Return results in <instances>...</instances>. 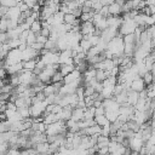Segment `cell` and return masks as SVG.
Returning a JSON list of instances; mask_svg holds the SVG:
<instances>
[{"label":"cell","mask_w":155,"mask_h":155,"mask_svg":"<svg viewBox=\"0 0 155 155\" xmlns=\"http://www.w3.org/2000/svg\"><path fill=\"white\" fill-rule=\"evenodd\" d=\"M124 48H125V44H124V38L122 35L117 34L116 36H114L108 44H107V51L111 53L113 58L114 57H120L124 54Z\"/></svg>","instance_id":"1"},{"label":"cell","mask_w":155,"mask_h":155,"mask_svg":"<svg viewBox=\"0 0 155 155\" xmlns=\"http://www.w3.org/2000/svg\"><path fill=\"white\" fill-rule=\"evenodd\" d=\"M137 27H138V24L136 23L134 18H122V22L119 27V34L124 36L126 34L134 33Z\"/></svg>","instance_id":"2"},{"label":"cell","mask_w":155,"mask_h":155,"mask_svg":"<svg viewBox=\"0 0 155 155\" xmlns=\"http://www.w3.org/2000/svg\"><path fill=\"white\" fill-rule=\"evenodd\" d=\"M143 145H144V140L142 138V133L140 131H136L133 136L128 138V148L132 150V153H139Z\"/></svg>","instance_id":"3"},{"label":"cell","mask_w":155,"mask_h":155,"mask_svg":"<svg viewBox=\"0 0 155 155\" xmlns=\"http://www.w3.org/2000/svg\"><path fill=\"white\" fill-rule=\"evenodd\" d=\"M18 62H22V51L17 47V48H11L5 59H4V63L5 65L4 67H7V65H11V64H15V63H18Z\"/></svg>","instance_id":"4"},{"label":"cell","mask_w":155,"mask_h":155,"mask_svg":"<svg viewBox=\"0 0 155 155\" xmlns=\"http://www.w3.org/2000/svg\"><path fill=\"white\" fill-rule=\"evenodd\" d=\"M47 101L44 99V101H40V102H34L31 103V105L29 107L30 108V116L31 117H39V116H42L45 114V110H46V107H47Z\"/></svg>","instance_id":"5"},{"label":"cell","mask_w":155,"mask_h":155,"mask_svg":"<svg viewBox=\"0 0 155 155\" xmlns=\"http://www.w3.org/2000/svg\"><path fill=\"white\" fill-rule=\"evenodd\" d=\"M36 78V75L33 73V70H27L23 69L21 73H18V79H19V84L25 85V86H31L34 79Z\"/></svg>","instance_id":"6"},{"label":"cell","mask_w":155,"mask_h":155,"mask_svg":"<svg viewBox=\"0 0 155 155\" xmlns=\"http://www.w3.org/2000/svg\"><path fill=\"white\" fill-rule=\"evenodd\" d=\"M40 59L47 65V64H56L59 61V52L58 51H50L47 50L44 54L40 56Z\"/></svg>","instance_id":"7"},{"label":"cell","mask_w":155,"mask_h":155,"mask_svg":"<svg viewBox=\"0 0 155 155\" xmlns=\"http://www.w3.org/2000/svg\"><path fill=\"white\" fill-rule=\"evenodd\" d=\"M40 57V52L33 48L31 46H27L24 50H22V61H29V59H35Z\"/></svg>","instance_id":"8"},{"label":"cell","mask_w":155,"mask_h":155,"mask_svg":"<svg viewBox=\"0 0 155 155\" xmlns=\"http://www.w3.org/2000/svg\"><path fill=\"white\" fill-rule=\"evenodd\" d=\"M80 33L82 35H91L96 33V27L92 21H86L80 23Z\"/></svg>","instance_id":"9"},{"label":"cell","mask_w":155,"mask_h":155,"mask_svg":"<svg viewBox=\"0 0 155 155\" xmlns=\"http://www.w3.org/2000/svg\"><path fill=\"white\" fill-rule=\"evenodd\" d=\"M145 86H147V85H145V82H144V80H143L142 76H137V78L133 79V80L131 81V84H130V88L133 90V91H137V92H140V91L145 90V88H147Z\"/></svg>","instance_id":"10"},{"label":"cell","mask_w":155,"mask_h":155,"mask_svg":"<svg viewBox=\"0 0 155 155\" xmlns=\"http://www.w3.org/2000/svg\"><path fill=\"white\" fill-rule=\"evenodd\" d=\"M21 10H19V7L16 5V6H12V7H8V10H7V12H6V17L8 18V19H11V21H15V22H18V19H19V17H21Z\"/></svg>","instance_id":"11"},{"label":"cell","mask_w":155,"mask_h":155,"mask_svg":"<svg viewBox=\"0 0 155 155\" xmlns=\"http://www.w3.org/2000/svg\"><path fill=\"white\" fill-rule=\"evenodd\" d=\"M80 78H82V73L79 71L78 69H74L73 71H70L69 74H67V75L63 78V84H70V82H73V81H75V80H78V79H80Z\"/></svg>","instance_id":"12"},{"label":"cell","mask_w":155,"mask_h":155,"mask_svg":"<svg viewBox=\"0 0 155 155\" xmlns=\"http://www.w3.org/2000/svg\"><path fill=\"white\" fill-rule=\"evenodd\" d=\"M5 69L7 71V75L18 74L23 70V61L18 62V63H15V64H11V65H7V67H5Z\"/></svg>","instance_id":"13"},{"label":"cell","mask_w":155,"mask_h":155,"mask_svg":"<svg viewBox=\"0 0 155 155\" xmlns=\"http://www.w3.org/2000/svg\"><path fill=\"white\" fill-rule=\"evenodd\" d=\"M138 99H139V92H137V91H133V90H127V104H130V105H132V107H134L136 105V103L138 102Z\"/></svg>","instance_id":"14"},{"label":"cell","mask_w":155,"mask_h":155,"mask_svg":"<svg viewBox=\"0 0 155 155\" xmlns=\"http://www.w3.org/2000/svg\"><path fill=\"white\" fill-rule=\"evenodd\" d=\"M108 7H109V13L111 16H120L122 13V6L120 4H117L116 1L108 5Z\"/></svg>","instance_id":"15"},{"label":"cell","mask_w":155,"mask_h":155,"mask_svg":"<svg viewBox=\"0 0 155 155\" xmlns=\"http://www.w3.org/2000/svg\"><path fill=\"white\" fill-rule=\"evenodd\" d=\"M84 114H85V108H81V107H75V108H73L71 119H73V120H75V121L84 120Z\"/></svg>","instance_id":"16"},{"label":"cell","mask_w":155,"mask_h":155,"mask_svg":"<svg viewBox=\"0 0 155 155\" xmlns=\"http://www.w3.org/2000/svg\"><path fill=\"white\" fill-rule=\"evenodd\" d=\"M93 24H94V27H96V29L97 30H99L101 33L103 31V30H105L108 27H109V24H108V19H107V17H102V18H99L98 21H96V22H93Z\"/></svg>","instance_id":"17"},{"label":"cell","mask_w":155,"mask_h":155,"mask_svg":"<svg viewBox=\"0 0 155 155\" xmlns=\"http://www.w3.org/2000/svg\"><path fill=\"white\" fill-rule=\"evenodd\" d=\"M34 148L36 149L38 153H41V154H47V153H50V143H48L47 140L35 144Z\"/></svg>","instance_id":"18"},{"label":"cell","mask_w":155,"mask_h":155,"mask_svg":"<svg viewBox=\"0 0 155 155\" xmlns=\"http://www.w3.org/2000/svg\"><path fill=\"white\" fill-rule=\"evenodd\" d=\"M75 69V64H73V63H67V64H61L59 65V71L63 74V76H65L67 74H69L70 71H73Z\"/></svg>","instance_id":"19"},{"label":"cell","mask_w":155,"mask_h":155,"mask_svg":"<svg viewBox=\"0 0 155 155\" xmlns=\"http://www.w3.org/2000/svg\"><path fill=\"white\" fill-rule=\"evenodd\" d=\"M93 120H94V122H96L97 125H99V126H104V125L110 124V121L107 119L105 114H102V115H94Z\"/></svg>","instance_id":"20"},{"label":"cell","mask_w":155,"mask_h":155,"mask_svg":"<svg viewBox=\"0 0 155 155\" xmlns=\"http://www.w3.org/2000/svg\"><path fill=\"white\" fill-rule=\"evenodd\" d=\"M42 29V23H41V19H35L31 24H30V30L34 31L35 34H40Z\"/></svg>","instance_id":"21"},{"label":"cell","mask_w":155,"mask_h":155,"mask_svg":"<svg viewBox=\"0 0 155 155\" xmlns=\"http://www.w3.org/2000/svg\"><path fill=\"white\" fill-rule=\"evenodd\" d=\"M115 101L119 103V104H125L127 102V90H124L121 91L120 93L115 94Z\"/></svg>","instance_id":"22"},{"label":"cell","mask_w":155,"mask_h":155,"mask_svg":"<svg viewBox=\"0 0 155 155\" xmlns=\"http://www.w3.org/2000/svg\"><path fill=\"white\" fill-rule=\"evenodd\" d=\"M80 46L82 47V50L87 53V51L91 48V46H92V44L90 42V40H88V38L87 36H85V35H82V39L80 40Z\"/></svg>","instance_id":"23"},{"label":"cell","mask_w":155,"mask_h":155,"mask_svg":"<svg viewBox=\"0 0 155 155\" xmlns=\"http://www.w3.org/2000/svg\"><path fill=\"white\" fill-rule=\"evenodd\" d=\"M35 67H36V58L35 59H29V61H23V69L34 70Z\"/></svg>","instance_id":"24"},{"label":"cell","mask_w":155,"mask_h":155,"mask_svg":"<svg viewBox=\"0 0 155 155\" xmlns=\"http://www.w3.org/2000/svg\"><path fill=\"white\" fill-rule=\"evenodd\" d=\"M102 52H104V51H102L101 48H99V46L98 45H96V46H91V48L87 51V57H92V56H97V54H101Z\"/></svg>","instance_id":"25"},{"label":"cell","mask_w":155,"mask_h":155,"mask_svg":"<svg viewBox=\"0 0 155 155\" xmlns=\"http://www.w3.org/2000/svg\"><path fill=\"white\" fill-rule=\"evenodd\" d=\"M18 113L21 114V116L23 119H27V117H30V108L29 107H23V108H19L17 109Z\"/></svg>","instance_id":"26"},{"label":"cell","mask_w":155,"mask_h":155,"mask_svg":"<svg viewBox=\"0 0 155 155\" xmlns=\"http://www.w3.org/2000/svg\"><path fill=\"white\" fill-rule=\"evenodd\" d=\"M36 41V34L34 33V31H31V30H29V33H28V36H27V39H25V42H27V45L28 46H30L33 42H35Z\"/></svg>","instance_id":"27"},{"label":"cell","mask_w":155,"mask_h":155,"mask_svg":"<svg viewBox=\"0 0 155 155\" xmlns=\"http://www.w3.org/2000/svg\"><path fill=\"white\" fill-rule=\"evenodd\" d=\"M63 74L59 71V70H57L53 75H52V78H51V82H63Z\"/></svg>","instance_id":"28"},{"label":"cell","mask_w":155,"mask_h":155,"mask_svg":"<svg viewBox=\"0 0 155 155\" xmlns=\"http://www.w3.org/2000/svg\"><path fill=\"white\" fill-rule=\"evenodd\" d=\"M143 80H144V82H145V85L148 86V85H150V84H153V79H154V75H153V73L149 70V71H147L143 76Z\"/></svg>","instance_id":"29"},{"label":"cell","mask_w":155,"mask_h":155,"mask_svg":"<svg viewBox=\"0 0 155 155\" xmlns=\"http://www.w3.org/2000/svg\"><path fill=\"white\" fill-rule=\"evenodd\" d=\"M17 0H0V5L2 6H6V7H12V6H16L17 5Z\"/></svg>","instance_id":"30"},{"label":"cell","mask_w":155,"mask_h":155,"mask_svg":"<svg viewBox=\"0 0 155 155\" xmlns=\"http://www.w3.org/2000/svg\"><path fill=\"white\" fill-rule=\"evenodd\" d=\"M98 12H99L103 17H108V16L110 15V13H109V7H108V5H103Z\"/></svg>","instance_id":"31"},{"label":"cell","mask_w":155,"mask_h":155,"mask_svg":"<svg viewBox=\"0 0 155 155\" xmlns=\"http://www.w3.org/2000/svg\"><path fill=\"white\" fill-rule=\"evenodd\" d=\"M47 36H45V35H42V34H36V41L38 42H40V44H44L45 45V42L47 41Z\"/></svg>","instance_id":"32"},{"label":"cell","mask_w":155,"mask_h":155,"mask_svg":"<svg viewBox=\"0 0 155 155\" xmlns=\"http://www.w3.org/2000/svg\"><path fill=\"white\" fill-rule=\"evenodd\" d=\"M102 114H105V108L103 107V104L96 107V115H102Z\"/></svg>","instance_id":"33"},{"label":"cell","mask_w":155,"mask_h":155,"mask_svg":"<svg viewBox=\"0 0 155 155\" xmlns=\"http://www.w3.org/2000/svg\"><path fill=\"white\" fill-rule=\"evenodd\" d=\"M50 33H51V27L50 28H42L41 29V31H40V34H42V35H45V36H50Z\"/></svg>","instance_id":"34"},{"label":"cell","mask_w":155,"mask_h":155,"mask_svg":"<svg viewBox=\"0 0 155 155\" xmlns=\"http://www.w3.org/2000/svg\"><path fill=\"white\" fill-rule=\"evenodd\" d=\"M23 1H24V2L30 7V8H31L33 6H35L36 4H39V2H38V0H23Z\"/></svg>","instance_id":"35"},{"label":"cell","mask_w":155,"mask_h":155,"mask_svg":"<svg viewBox=\"0 0 155 155\" xmlns=\"http://www.w3.org/2000/svg\"><path fill=\"white\" fill-rule=\"evenodd\" d=\"M97 153H99V154H107V153H109V147H102V148H98Z\"/></svg>","instance_id":"36"},{"label":"cell","mask_w":155,"mask_h":155,"mask_svg":"<svg viewBox=\"0 0 155 155\" xmlns=\"http://www.w3.org/2000/svg\"><path fill=\"white\" fill-rule=\"evenodd\" d=\"M150 127H151L153 131H155V117H153V120H151V122H150Z\"/></svg>","instance_id":"37"},{"label":"cell","mask_w":155,"mask_h":155,"mask_svg":"<svg viewBox=\"0 0 155 155\" xmlns=\"http://www.w3.org/2000/svg\"><path fill=\"white\" fill-rule=\"evenodd\" d=\"M153 136H154V137H155V131H153Z\"/></svg>","instance_id":"38"},{"label":"cell","mask_w":155,"mask_h":155,"mask_svg":"<svg viewBox=\"0 0 155 155\" xmlns=\"http://www.w3.org/2000/svg\"><path fill=\"white\" fill-rule=\"evenodd\" d=\"M154 48H155V47H154Z\"/></svg>","instance_id":"39"}]
</instances>
